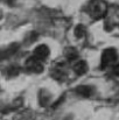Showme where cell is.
I'll use <instances>...</instances> for the list:
<instances>
[{
	"mask_svg": "<svg viewBox=\"0 0 119 120\" xmlns=\"http://www.w3.org/2000/svg\"><path fill=\"white\" fill-rule=\"evenodd\" d=\"M85 11L92 19L98 20V19H102L105 16V14L107 12V5L104 0H91L86 5Z\"/></svg>",
	"mask_w": 119,
	"mask_h": 120,
	"instance_id": "6da1fadb",
	"label": "cell"
},
{
	"mask_svg": "<svg viewBox=\"0 0 119 120\" xmlns=\"http://www.w3.org/2000/svg\"><path fill=\"white\" fill-rule=\"evenodd\" d=\"M117 58H118L117 50H116L115 48H107V49H105V50L103 51V54H102V58H100L102 64H100V67H102L103 69H105V68L112 65V64L117 61Z\"/></svg>",
	"mask_w": 119,
	"mask_h": 120,
	"instance_id": "7a4b0ae2",
	"label": "cell"
},
{
	"mask_svg": "<svg viewBox=\"0 0 119 120\" xmlns=\"http://www.w3.org/2000/svg\"><path fill=\"white\" fill-rule=\"evenodd\" d=\"M26 70L31 71V72H35V74H41L43 71V65H42V61L38 58L36 56H32L29 58H27L26 61Z\"/></svg>",
	"mask_w": 119,
	"mask_h": 120,
	"instance_id": "3957f363",
	"label": "cell"
},
{
	"mask_svg": "<svg viewBox=\"0 0 119 120\" xmlns=\"http://www.w3.org/2000/svg\"><path fill=\"white\" fill-rule=\"evenodd\" d=\"M49 48L46 44H40L34 49V56H36L38 58H40L41 61H44L48 56H49Z\"/></svg>",
	"mask_w": 119,
	"mask_h": 120,
	"instance_id": "277c9868",
	"label": "cell"
},
{
	"mask_svg": "<svg viewBox=\"0 0 119 120\" xmlns=\"http://www.w3.org/2000/svg\"><path fill=\"white\" fill-rule=\"evenodd\" d=\"M67 74H65V67L63 63H58L55 69H53V77L55 79H58V80H63L65 78Z\"/></svg>",
	"mask_w": 119,
	"mask_h": 120,
	"instance_id": "5b68a950",
	"label": "cell"
},
{
	"mask_svg": "<svg viewBox=\"0 0 119 120\" xmlns=\"http://www.w3.org/2000/svg\"><path fill=\"white\" fill-rule=\"evenodd\" d=\"M75 91H76L77 94L84 97V98H88V97H90V96L92 94L93 87H91V86H89V85H79V86H77V87L75 89Z\"/></svg>",
	"mask_w": 119,
	"mask_h": 120,
	"instance_id": "8992f818",
	"label": "cell"
},
{
	"mask_svg": "<svg viewBox=\"0 0 119 120\" xmlns=\"http://www.w3.org/2000/svg\"><path fill=\"white\" fill-rule=\"evenodd\" d=\"M51 99V94L49 91L44 90V89H41L39 92V103L41 106H47L48 103L50 101Z\"/></svg>",
	"mask_w": 119,
	"mask_h": 120,
	"instance_id": "52a82bcc",
	"label": "cell"
},
{
	"mask_svg": "<svg viewBox=\"0 0 119 120\" xmlns=\"http://www.w3.org/2000/svg\"><path fill=\"white\" fill-rule=\"evenodd\" d=\"M73 69H74V71H75L76 75L82 76V75H84V74L88 71V64H86L85 61H77V62L74 64Z\"/></svg>",
	"mask_w": 119,
	"mask_h": 120,
	"instance_id": "ba28073f",
	"label": "cell"
},
{
	"mask_svg": "<svg viewBox=\"0 0 119 120\" xmlns=\"http://www.w3.org/2000/svg\"><path fill=\"white\" fill-rule=\"evenodd\" d=\"M64 56H65V58H67L68 61H74V60L77 58L78 54H77V50H76L75 48L68 47V48L64 49Z\"/></svg>",
	"mask_w": 119,
	"mask_h": 120,
	"instance_id": "9c48e42d",
	"label": "cell"
},
{
	"mask_svg": "<svg viewBox=\"0 0 119 120\" xmlns=\"http://www.w3.org/2000/svg\"><path fill=\"white\" fill-rule=\"evenodd\" d=\"M19 49V44L18 43H13V44H11L8 48H7V50L6 51H4V55H2V57L5 58L6 56H11V55H13L14 52H16V50Z\"/></svg>",
	"mask_w": 119,
	"mask_h": 120,
	"instance_id": "30bf717a",
	"label": "cell"
},
{
	"mask_svg": "<svg viewBox=\"0 0 119 120\" xmlns=\"http://www.w3.org/2000/svg\"><path fill=\"white\" fill-rule=\"evenodd\" d=\"M85 27L83 26V25H77L76 27H75V30H74V33H75V36L76 38H78V39H81V38H83L84 35H85Z\"/></svg>",
	"mask_w": 119,
	"mask_h": 120,
	"instance_id": "8fae6325",
	"label": "cell"
},
{
	"mask_svg": "<svg viewBox=\"0 0 119 120\" xmlns=\"http://www.w3.org/2000/svg\"><path fill=\"white\" fill-rule=\"evenodd\" d=\"M19 74H20V68H18V67H9L7 69L8 77H14V76H18Z\"/></svg>",
	"mask_w": 119,
	"mask_h": 120,
	"instance_id": "7c38bea8",
	"label": "cell"
},
{
	"mask_svg": "<svg viewBox=\"0 0 119 120\" xmlns=\"http://www.w3.org/2000/svg\"><path fill=\"white\" fill-rule=\"evenodd\" d=\"M36 39H38V34H36V33H31V34L27 36L26 40L28 41V42H33V41H35Z\"/></svg>",
	"mask_w": 119,
	"mask_h": 120,
	"instance_id": "4fadbf2b",
	"label": "cell"
},
{
	"mask_svg": "<svg viewBox=\"0 0 119 120\" xmlns=\"http://www.w3.org/2000/svg\"><path fill=\"white\" fill-rule=\"evenodd\" d=\"M115 74H116L117 76H119V63L115 67Z\"/></svg>",
	"mask_w": 119,
	"mask_h": 120,
	"instance_id": "5bb4252c",
	"label": "cell"
}]
</instances>
